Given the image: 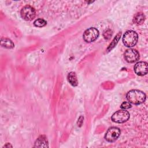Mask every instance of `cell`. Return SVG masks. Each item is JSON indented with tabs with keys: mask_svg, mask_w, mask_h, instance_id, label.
<instances>
[{
	"mask_svg": "<svg viewBox=\"0 0 148 148\" xmlns=\"http://www.w3.org/2000/svg\"><path fill=\"white\" fill-rule=\"evenodd\" d=\"M127 99L128 102L134 105H139L146 100V94L138 90H132L127 94Z\"/></svg>",
	"mask_w": 148,
	"mask_h": 148,
	"instance_id": "cell-1",
	"label": "cell"
},
{
	"mask_svg": "<svg viewBox=\"0 0 148 148\" xmlns=\"http://www.w3.org/2000/svg\"><path fill=\"white\" fill-rule=\"evenodd\" d=\"M138 37L136 32L130 30L127 31L123 36V42L124 45L128 47L134 46L138 42Z\"/></svg>",
	"mask_w": 148,
	"mask_h": 148,
	"instance_id": "cell-2",
	"label": "cell"
},
{
	"mask_svg": "<svg viewBox=\"0 0 148 148\" xmlns=\"http://www.w3.org/2000/svg\"><path fill=\"white\" fill-rule=\"evenodd\" d=\"M130 118V113L125 110H119L116 112L112 116V120L117 123H123L127 121Z\"/></svg>",
	"mask_w": 148,
	"mask_h": 148,
	"instance_id": "cell-3",
	"label": "cell"
},
{
	"mask_svg": "<svg viewBox=\"0 0 148 148\" xmlns=\"http://www.w3.org/2000/svg\"><path fill=\"white\" fill-rule=\"evenodd\" d=\"M21 17L27 21L32 20L36 15V12L34 8L29 5H26L24 6L21 10Z\"/></svg>",
	"mask_w": 148,
	"mask_h": 148,
	"instance_id": "cell-4",
	"label": "cell"
},
{
	"mask_svg": "<svg viewBox=\"0 0 148 148\" xmlns=\"http://www.w3.org/2000/svg\"><path fill=\"white\" fill-rule=\"evenodd\" d=\"M99 35L98 30L94 27H91L86 29L83 35V39L87 42H92L95 40Z\"/></svg>",
	"mask_w": 148,
	"mask_h": 148,
	"instance_id": "cell-5",
	"label": "cell"
},
{
	"mask_svg": "<svg viewBox=\"0 0 148 148\" xmlns=\"http://www.w3.org/2000/svg\"><path fill=\"white\" fill-rule=\"evenodd\" d=\"M120 135V130L115 127L109 128L105 135V139L109 142L115 141Z\"/></svg>",
	"mask_w": 148,
	"mask_h": 148,
	"instance_id": "cell-6",
	"label": "cell"
},
{
	"mask_svg": "<svg viewBox=\"0 0 148 148\" xmlns=\"http://www.w3.org/2000/svg\"><path fill=\"white\" fill-rule=\"evenodd\" d=\"M124 58L129 63H134L139 60V54L138 51L134 49H127L124 53Z\"/></svg>",
	"mask_w": 148,
	"mask_h": 148,
	"instance_id": "cell-7",
	"label": "cell"
},
{
	"mask_svg": "<svg viewBox=\"0 0 148 148\" xmlns=\"http://www.w3.org/2000/svg\"><path fill=\"white\" fill-rule=\"evenodd\" d=\"M134 71L135 73L139 76H143L147 73L148 67L147 63L144 61L137 62L134 66Z\"/></svg>",
	"mask_w": 148,
	"mask_h": 148,
	"instance_id": "cell-8",
	"label": "cell"
},
{
	"mask_svg": "<svg viewBox=\"0 0 148 148\" xmlns=\"http://www.w3.org/2000/svg\"><path fill=\"white\" fill-rule=\"evenodd\" d=\"M35 147H48V142L45 136H40L35 142Z\"/></svg>",
	"mask_w": 148,
	"mask_h": 148,
	"instance_id": "cell-9",
	"label": "cell"
},
{
	"mask_svg": "<svg viewBox=\"0 0 148 148\" xmlns=\"http://www.w3.org/2000/svg\"><path fill=\"white\" fill-rule=\"evenodd\" d=\"M67 79H68V82L72 86H73L74 87L77 86L78 81H77V76H76L75 72H71L70 73H69L68 75V76H67Z\"/></svg>",
	"mask_w": 148,
	"mask_h": 148,
	"instance_id": "cell-10",
	"label": "cell"
},
{
	"mask_svg": "<svg viewBox=\"0 0 148 148\" xmlns=\"http://www.w3.org/2000/svg\"><path fill=\"white\" fill-rule=\"evenodd\" d=\"M1 45L7 49H12L14 47L13 42L8 38H1Z\"/></svg>",
	"mask_w": 148,
	"mask_h": 148,
	"instance_id": "cell-11",
	"label": "cell"
},
{
	"mask_svg": "<svg viewBox=\"0 0 148 148\" xmlns=\"http://www.w3.org/2000/svg\"><path fill=\"white\" fill-rule=\"evenodd\" d=\"M134 20L135 23L137 24H141L145 21V16L142 13H138L134 16Z\"/></svg>",
	"mask_w": 148,
	"mask_h": 148,
	"instance_id": "cell-12",
	"label": "cell"
},
{
	"mask_svg": "<svg viewBox=\"0 0 148 148\" xmlns=\"http://www.w3.org/2000/svg\"><path fill=\"white\" fill-rule=\"evenodd\" d=\"M46 21L43 18H38L34 21V24L37 27H43L46 25Z\"/></svg>",
	"mask_w": 148,
	"mask_h": 148,
	"instance_id": "cell-13",
	"label": "cell"
},
{
	"mask_svg": "<svg viewBox=\"0 0 148 148\" xmlns=\"http://www.w3.org/2000/svg\"><path fill=\"white\" fill-rule=\"evenodd\" d=\"M120 35H121V33H119L117 35V36H116V38H114V39H113V42L110 44V45L109 46V47H108V49H112V48H113L114 47V46L117 44V42L119 41V38L120 37Z\"/></svg>",
	"mask_w": 148,
	"mask_h": 148,
	"instance_id": "cell-14",
	"label": "cell"
},
{
	"mask_svg": "<svg viewBox=\"0 0 148 148\" xmlns=\"http://www.w3.org/2000/svg\"><path fill=\"white\" fill-rule=\"evenodd\" d=\"M131 106H131V103H130L129 102L125 101V102H123L121 103V105L120 106V108L121 109L125 110V109H129V108H131Z\"/></svg>",
	"mask_w": 148,
	"mask_h": 148,
	"instance_id": "cell-15",
	"label": "cell"
},
{
	"mask_svg": "<svg viewBox=\"0 0 148 148\" xmlns=\"http://www.w3.org/2000/svg\"><path fill=\"white\" fill-rule=\"evenodd\" d=\"M106 32H105L104 33V34H106V35H104V36H105V39H109L110 38V36L112 35V32L110 31H109V32H108V31Z\"/></svg>",
	"mask_w": 148,
	"mask_h": 148,
	"instance_id": "cell-16",
	"label": "cell"
}]
</instances>
